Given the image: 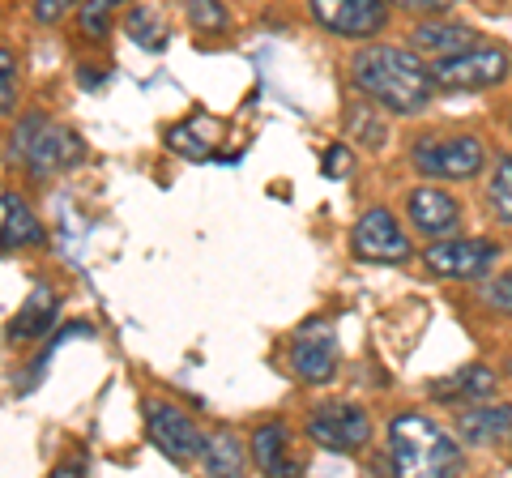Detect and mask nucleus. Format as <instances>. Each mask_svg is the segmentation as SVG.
I'll list each match as a JSON object with an SVG mask.
<instances>
[{
	"label": "nucleus",
	"instance_id": "1",
	"mask_svg": "<svg viewBox=\"0 0 512 478\" xmlns=\"http://www.w3.org/2000/svg\"><path fill=\"white\" fill-rule=\"evenodd\" d=\"M350 77H355V86L367 99L389 107L393 116H419L431 103V94H436V77L410 47H389V43L363 47L350 60Z\"/></svg>",
	"mask_w": 512,
	"mask_h": 478
},
{
	"label": "nucleus",
	"instance_id": "2",
	"mask_svg": "<svg viewBox=\"0 0 512 478\" xmlns=\"http://www.w3.org/2000/svg\"><path fill=\"white\" fill-rule=\"evenodd\" d=\"M389 457L406 478H444L461 470V444L427 414H397L389 423Z\"/></svg>",
	"mask_w": 512,
	"mask_h": 478
},
{
	"label": "nucleus",
	"instance_id": "3",
	"mask_svg": "<svg viewBox=\"0 0 512 478\" xmlns=\"http://www.w3.org/2000/svg\"><path fill=\"white\" fill-rule=\"evenodd\" d=\"M13 150L26 158V167L35 175H52V171H69L77 163H86V146L82 137L64 124H52L47 116H26L13 129Z\"/></svg>",
	"mask_w": 512,
	"mask_h": 478
},
{
	"label": "nucleus",
	"instance_id": "4",
	"mask_svg": "<svg viewBox=\"0 0 512 478\" xmlns=\"http://www.w3.org/2000/svg\"><path fill=\"white\" fill-rule=\"evenodd\" d=\"M410 167L427 180H474L483 171V146L474 137H419L410 146Z\"/></svg>",
	"mask_w": 512,
	"mask_h": 478
},
{
	"label": "nucleus",
	"instance_id": "5",
	"mask_svg": "<svg viewBox=\"0 0 512 478\" xmlns=\"http://www.w3.org/2000/svg\"><path fill=\"white\" fill-rule=\"evenodd\" d=\"M431 77L444 90H487L508 77V52L500 47H466L457 56H440L431 65Z\"/></svg>",
	"mask_w": 512,
	"mask_h": 478
},
{
	"label": "nucleus",
	"instance_id": "6",
	"mask_svg": "<svg viewBox=\"0 0 512 478\" xmlns=\"http://www.w3.org/2000/svg\"><path fill=\"white\" fill-rule=\"evenodd\" d=\"M308 436L329 453H359L367 436H372V419H367L363 406L329 402L308 414Z\"/></svg>",
	"mask_w": 512,
	"mask_h": 478
},
{
	"label": "nucleus",
	"instance_id": "7",
	"mask_svg": "<svg viewBox=\"0 0 512 478\" xmlns=\"http://www.w3.org/2000/svg\"><path fill=\"white\" fill-rule=\"evenodd\" d=\"M316 26L342 39H372L376 30L389 22V5L384 0H308Z\"/></svg>",
	"mask_w": 512,
	"mask_h": 478
},
{
	"label": "nucleus",
	"instance_id": "8",
	"mask_svg": "<svg viewBox=\"0 0 512 478\" xmlns=\"http://www.w3.org/2000/svg\"><path fill=\"white\" fill-rule=\"evenodd\" d=\"M146 427H150L154 449L163 453L171 466H188V461H197L201 449H205V440H201L197 427H192L188 414L167 406V402H150L146 406Z\"/></svg>",
	"mask_w": 512,
	"mask_h": 478
},
{
	"label": "nucleus",
	"instance_id": "9",
	"mask_svg": "<svg viewBox=\"0 0 512 478\" xmlns=\"http://www.w3.org/2000/svg\"><path fill=\"white\" fill-rule=\"evenodd\" d=\"M350 248H355L359 261H372V265H402L410 257V239L402 235V227H397V218L389 210H367L355 222Z\"/></svg>",
	"mask_w": 512,
	"mask_h": 478
},
{
	"label": "nucleus",
	"instance_id": "10",
	"mask_svg": "<svg viewBox=\"0 0 512 478\" xmlns=\"http://www.w3.org/2000/svg\"><path fill=\"white\" fill-rule=\"evenodd\" d=\"M500 257V248L487 239H444L427 248V269L440 278H483Z\"/></svg>",
	"mask_w": 512,
	"mask_h": 478
},
{
	"label": "nucleus",
	"instance_id": "11",
	"mask_svg": "<svg viewBox=\"0 0 512 478\" xmlns=\"http://www.w3.org/2000/svg\"><path fill=\"white\" fill-rule=\"evenodd\" d=\"M291 372L303 385H325L338 372V338L333 325H308L291 346Z\"/></svg>",
	"mask_w": 512,
	"mask_h": 478
},
{
	"label": "nucleus",
	"instance_id": "12",
	"mask_svg": "<svg viewBox=\"0 0 512 478\" xmlns=\"http://www.w3.org/2000/svg\"><path fill=\"white\" fill-rule=\"evenodd\" d=\"M406 210H410V222L419 227L423 235H448V231H457V222H461V210H457V201L444 193V188H414V193L406 197Z\"/></svg>",
	"mask_w": 512,
	"mask_h": 478
},
{
	"label": "nucleus",
	"instance_id": "13",
	"mask_svg": "<svg viewBox=\"0 0 512 478\" xmlns=\"http://www.w3.org/2000/svg\"><path fill=\"white\" fill-rule=\"evenodd\" d=\"M218 137H222V124L214 116H205V111H197V116H188L180 124H171V129L163 133L167 150L192 158V163H205V158L218 154Z\"/></svg>",
	"mask_w": 512,
	"mask_h": 478
},
{
	"label": "nucleus",
	"instance_id": "14",
	"mask_svg": "<svg viewBox=\"0 0 512 478\" xmlns=\"http://www.w3.org/2000/svg\"><path fill=\"white\" fill-rule=\"evenodd\" d=\"M0 231H5V252L43 244V222L30 214V205H26L18 193H5V197H0Z\"/></svg>",
	"mask_w": 512,
	"mask_h": 478
},
{
	"label": "nucleus",
	"instance_id": "15",
	"mask_svg": "<svg viewBox=\"0 0 512 478\" xmlns=\"http://www.w3.org/2000/svg\"><path fill=\"white\" fill-rule=\"evenodd\" d=\"M457 432L470 444H491L512 436V406H470L457 414Z\"/></svg>",
	"mask_w": 512,
	"mask_h": 478
},
{
	"label": "nucleus",
	"instance_id": "16",
	"mask_svg": "<svg viewBox=\"0 0 512 478\" xmlns=\"http://www.w3.org/2000/svg\"><path fill=\"white\" fill-rule=\"evenodd\" d=\"M56 295L47 291V286H35L30 291V299L22 304V312L9 321V342H30V338H43L47 329H52L56 321Z\"/></svg>",
	"mask_w": 512,
	"mask_h": 478
},
{
	"label": "nucleus",
	"instance_id": "17",
	"mask_svg": "<svg viewBox=\"0 0 512 478\" xmlns=\"http://www.w3.org/2000/svg\"><path fill=\"white\" fill-rule=\"evenodd\" d=\"M419 52L427 56H457V52H466V47H478V35L470 26H457V22H423L419 30H414V39H410Z\"/></svg>",
	"mask_w": 512,
	"mask_h": 478
},
{
	"label": "nucleus",
	"instance_id": "18",
	"mask_svg": "<svg viewBox=\"0 0 512 478\" xmlns=\"http://www.w3.org/2000/svg\"><path fill=\"white\" fill-rule=\"evenodd\" d=\"M291 432H286V423H265V427H256V436H252V461H256V470H265V474H291L295 470V461L286 457V440Z\"/></svg>",
	"mask_w": 512,
	"mask_h": 478
},
{
	"label": "nucleus",
	"instance_id": "19",
	"mask_svg": "<svg viewBox=\"0 0 512 478\" xmlns=\"http://www.w3.org/2000/svg\"><path fill=\"white\" fill-rule=\"evenodd\" d=\"M201 466L210 474H239V470H244V449H239V440L231 432H218V436L205 440Z\"/></svg>",
	"mask_w": 512,
	"mask_h": 478
},
{
	"label": "nucleus",
	"instance_id": "20",
	"mask_svg": "<svg viewBox=\"0 0 512 478\" xmlns=\"http://www.w3.org/2000/svg\"><path fill=\"white\" fill-rule=\"evenodd\" d=\"M495 389V372L487 368H461L453 380H440V385H431V397H487Z\"/></svg>",
	"mask_w": 512,
	"mask_h": 478
},
{
	"label": "nucleus",
	"instance_id": "21",
	"mask_svg": "<svg viewBox=\"0 0 512 478\" xmlns=\"http://www.w3.org/2000/svg\"><path fill=\"white\" fill-rule=\"evenodd\" d=\"M487 201H491V214H495V218L512 222V158H508V154L495 158V175H491Z\"/></svg>",
	"mask_w": 512,
	"mask_h": 478
},
{
	"label": "nucleus",
	"instance_id": "22",
	"mask_svg": "<svg viewBox=\"0 0 512 478\" xmlns=\"http://www.w3.org/2000/svg\"><path fill=\"white\" fill-rule=\"evenodd\" d=\"M184 13H188V26L205 30V35H218V30L231 26V13L222 9V0H184Z\"/></svg>",
	"mask_w": 512,
	"mask_h": 478
},
{
	"label": "nucleus",
	"instance_id": "23",
	"mask_svg": "<svg viewBox=\"0 0 512 478\" xmlns=\"http://www.w3.org/2000/svg\"><path fill=\"white\" fill-rule=\"evenodd\" d=\"M124 30H128V39L141 43V47H163V30H158V18L150 9H133V13H128Z\"/></svg>",
	"mask_w": 512,
	"mask_h": 478
},
{
	"label": "nucleus",
	"instance_id": "24",
	"mask_svg": "<svg viewBox=\"0 0 512 478\" xmlns=\"http://www.w3.org/2000/svg\"><path fill=\"white\" fill-rule=\"evenodd\" d=\"M116 5H124V0H86L82 5V30L90 39H103L107 35V13L116 9Z\"/></svg>",
	"mask_w": 512,
	"mask_h": 478
},
{
	"label": "nucleus",
	"instance_id": "25",
	"mask_svg": "<svg viewBox=\"0 0 512 478\" xmlns=\"http://www.w3.org/2000/svg\"><path fill=\"white\" fill-rule=\"evenodd\" d=\"M483 304L495 308V312H504V316H512V269L483 286Z\"/></svg>",
	"mask_w": 512,
	"mask_h": 478
},
{
	"label": "nucleus",
	"instance_id": "26",
	"mask_svg": "<svg viewBox=\"0 0 512 478\" xmlns=\"http://www.w3.org/2000/svg\"><path fill=\"white\" fill-rule=\"evenodd\" d=\"M0 86H5V94H0V111L13 116V103H18V73H13V52L9 47L0 52Z\"/></svg>",
	"mask_w": 512,
	"mask_h": 478
},
{
	"label": "nucleus",
	"instance_id": "27",
	"mask_svg": "<svg viewBox=\"0 0 512 478\" xmlns=\"http://www.w3.org/2000/svg\"><path fill=\"white\" fill-rule=\"evenodd\" d=\"M346 171H350V150H346V146H329V154H325V175H329V180H346Z\"/></svg>",
	"mask_w": 512,
	"mask_h": 478
},
{
	"label": "nucleus",
	"instance_id": "28",
	"mask_svg": "<svg viewBox=\"0 0 512 478\" xmlns=\"http://www.w3.org/2000/svg\"><path fill=\"white\" fill-rule=\"evenodd\" d=\"M69 5H73V0H35V22L52 26V22L64 18V9H69Z\"/></svg>",
	"mask_w": 512,
	"mask_h": 478
},
{
	"label": "nucleus",
	"instance_id": "29",
	"mask_svg": "<svg viewBox=\"0 0 512 478\" xmlns=\"http://www.w3.org/2000/svg\"><path fill=\"white\" fill-rule=\"evenodd\" d=\"M397 9H410V13H444V9H453L457 0H393Z\"/></svg>",
	"mask_w": 512,
	"mask_h": 478
},
{
	"label": "nucleus",
	"instance_id": "30",
	"mask_svg": "<svg viewBox=\"0 0 512 478\" xmlns=\"http://www.w3.org/2000/svg\"><path fill=\"white\" fill-rule=\"evenodd\" d=\"M508 372H512V359H508Z\"/></svg>",
	"mask_w": 512,
	"mask_h": 478
}]
</instances>
